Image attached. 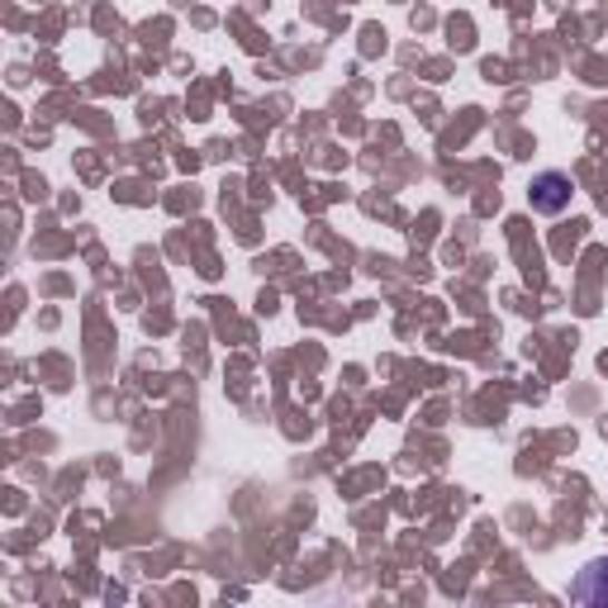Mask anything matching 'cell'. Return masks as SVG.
<instances>
[{"mask_svg": "<svg viewBox=\"0 0 608 608\" xmlns=\"http://www.w3.org/2000/svg\"><path fill=\"white\" fill-rule=\"evenodd\" d=\"M570 599L589 604V608H608V557L589 561V566L580 570L576 585H570Z\"/></svg>", "mask_w": 608, "mask_h": 608, "instance_id": "cell-2", "label": "cell"}, {"mask_svg": "<svg viewBox=\"0 0 608 608\" xmlns=\"http://www.w3.org/2000/svg\"><path fill=\"white\" fill-rule=\"evenodd\" d=\"M570 176L566 171H538L532 176V186H528V205L538 209V214H561L570 205Z\"/></svg>", "mask_w": 608, "mask_h": 608, "instance_id": "cell-1", "label": "cell"}]
</instances>
